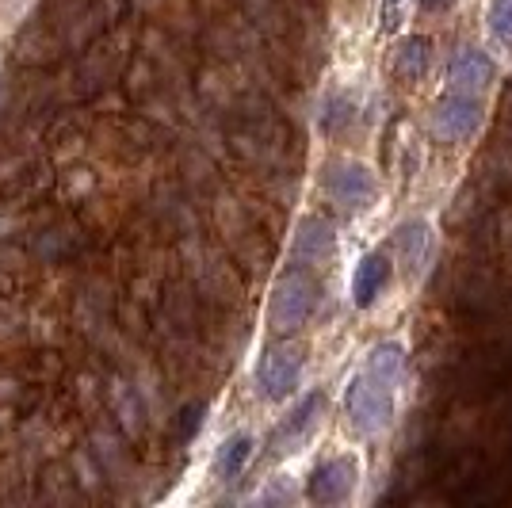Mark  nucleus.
<instances>
[{
	"label": "nucleus",
	"mask_w": 512,
	"mask_h": 508,
	"mask_svg": "<svg viewBox=\"0 0 512 508\" xmlns=\"http://www.w3.org/2000/svg\"><path fill=\"white\" fill-rule=\"evenodd\" d=\"M333 226L325 218H306L299 226V237H295V264L302 268H314V264H325L333 256Z\"/></svg>",
	"instance_id": "1a4fd4ad"
},
{
	"label": "nucleus",
	"mask_w": 512,
	"mask_h": 508,
	"mask_svg": "<svg viewBox=\"0 0 512 508\" xmlns=\"http://www.w3.org/2000/svg\"><path fill=\"white\" fill-rule=\"evenodd\" d=\"M478 127H482V100L470 92H448L432 107V130L444 142H467Z\"/></svg>",
	"instance_id": "20e7f679"
},
{
	"label": "nucleus",
	"mask_w": 512,
	"mask_h": 508,
	"mask_svg": "<svg viewBox=\"0 0 512 508\" xmlns=\"http://www.w3.org/2000/svg\"><path fill=\"white\" fill-rule=\"evenodd\" d=\"M490 31H493V39H497V43L512 46V0H493Z\"/></svg>",
	"instance_id": "dca6fc26"
},
{
	"label": "nucleus",
	"mask_w": 512,
	"mask_h": 508,
	"mask_svg": "<svg viewBox=\"0 0 512 508\" xmlns=\"http://www.w3.org/2000/svg\"><path fill=\"white\" fill-rule=\"evenodd\" d=\"M394 249L402 256V264H406L409 276H421L428 264V256H432V233H428L425 222H402L398 233H394Z\"/></svg>",
	"instance_id": "9d476101"
},
{
	"label": "nucleus",
	"mask_w": 512,
	"mask_h": 508,
	"mask_svg": "<svg viewBox=\"0 0 512 508\" xmlns=\"http://www.w3.org/2000/svg\"><path fill=\"white\" fill-rule=\"evenodd\" d=\"M386 279H390V260H386V253H367L356 264V276H352V302L360 310L371 306L379 298V291L386 287Z\"/></svg>",
	"instance_id": "9b49d317"
},
{
	"label": "nucleus",
	"mask_w": 512,
	"mask_h": 508,
	"mask_svg": "<svg viewBox=\"0 0 512 508\" xmlns=\"http://www.w3.org/2000/svg\"><path fill=\"white\" fill-rule=\"evenodd\" d=\"M325 191L333 203H341L348 211H360L375 199V176L363 165H333L325 172Z\"/></svg>",
	"instance_id": "0eeeda50"
},
{
	"label": "nucleus",
	"mask_w": 512,
	"mask_h": 508,
	"mask_svg": "<svg viewBox=\"0 0 512 508\" xmlns=\"http://www.w3.org/2000/svg\"><path fill=\"white\" fill-rule=\"evenodd\" d=\"M302 379V352L291 348V344H272L264 356H260V367H256V386L268 402H279L287 398Z\"/></svg>",
	"instance_id": "7ed1b4c3"
},
{
	"label": "nucleus",
	"mask_w": 512,
	"mask_h": 508,
	"mask_svg": "<svg viewBox=\"0 0 512 508\" xmlns=\"http://www.w3.org/2000/svg\"><path fill=\"white\" fill-rule=\"evenodd\" d=\"M493 58L486 50H478V46H463V50H455L448 62V92H470V96H478L482 88L493 81Z\"/></svg>",
	"instance_id": "6e6552de"
},
{
	"label": "nucleus",
	"mask_w": 512,
	"mask_h": 508,
	"mask_svg": "<svg viewBox=\"0 0 512 508\" xmlns=\"http://www.w3.org/2000/svg\"><path fill=\"white\" fill-rule=\"evenodd\" d=\"M318 279L310 276V268H302L295 264L287 276L276 283V295H272V310H268V318H272V329L276 333H295L302 329L310 314H314V306H318Z\"/></svg>",
	"instance_id": "f03ea898"
},
{
	"label": "nucleus",
	"mask_w": 512,
	"mask_h": 508,
	"mask_svg": "<svg viewBox=\"0 0 512 508\" xmlns=\"http://www.w3.org/2000/svg\"><path fill=\"white\" fill-rule=\"evenodd\" d=\"M390 390H394V382L375 375L371 367H363L360 375L348 382V390H344V413H348V424L360 436H375V432H383L386 424H390V417H394Z\"/></svg>",
	"instance_id": "f257e3e1"
},
{
	"label": "nucleus",
	"mask_w": 512,
	"mask_h": 508,
	"mask_svg": "<svg viewBox=\"0 0 512 508\" xmlns=\"http://www.w3.org/2000/svg\"><path fill=\"white\" fill-rule=\"evenodd\" d=\"M367 367H371L375 375H383L386 382H398L402 371H406V356H402L398 344H379V348L367 356Z\"/></svg>",
	"instance_id": "4468645a"
},
{
	"label": "nucleus",
	"mask_w": 512,
	"mask_h": 508,
	"mask_svg": "<svg viewBox=\"0 0 512 508\" xmlns=\"http://www.w3.org/2000/svg\"><path fill=\"white\" fill-rule=\"evenodd\" d=\"M417 4H421L425 12H448L455 0H417Z\"/></svg>",
	"instance_id": "f3484780"
},
{
	"label": "nucleus",
	"mask_w": 512,
	"mask_h": 508,
	"mask_svg": "<svg viewBox=\"0 0 512 508\" xmlns=\"http://www.w3.org/2000/svg\"><path fill=\"white\" fill-rule=\"evenodd\" d=\"M428 62H432V46L428 39H406V43L398 46V58H394V73L402 77V81H421L428 73Z\"/></svg>",
	"instance_id": "ddd939ff"
},
{
	"label": "nucleus",
	"mask_w": 512,
	"mask_h": 508,
	"mask_svg": "<svg viewBox=\"0 0 512 508\" xmlns=\"http://www.w3.org/2000/svg\"><path fill=\"white\" fill-rule=\"evenodd\" d=\"M348 123H352V104H348L344 96H333V100L325 104V111H321V130H325V134H341Z\"/></svg>",
	"instance_id": "2eb2a0df"
},
{
	"label": "nucleus",
	"mask_w": 512,
	"mask_h": 508,
	"mask_svg": "<svg viewBox=\"0 0 512 508\" xmlns=\"http://www.w3.org/2000/svg\"><path fill=\"white\" fill-rule=\"evenodd\" d=\"M249 459H253V436L237 432V436H230L226 444L218 447V459H214V478L234 482L237 474L245 470V463H249Z\"/></svg>",
	"instance_id": "f8f14e48"
},
{
	"label": "nucleus",
	"mask_w": 512,
	"mask_h": 508,
	"mask_svg": "<svg viewBox=\"0 0 512 508\" xmlns=\"http://www.w3.org/2000/svg\"><path fill=\"white\" fill-rule=\"evenodd\" d=\"M356 474H360V466L352 455H337V459H325V463L314 466V474H310V501L314 505H341L348 501V493L356 486Z\"/></svg>",
	"instance_id": "39448f33"
},
{
	"label": "nucleus",
	"mask_w": 512,
	"mask_h": 508,
	"mask_svg": "<svg viewBox=\"0 0 512 508\" xmlns=\"http://www.w3.org/2000/svg\"><path fill=\"white\" fill-rule=\"evenodd\" d=\"M321 409H325V398L321 394H306L283 421H279V428L272 432V440H268V455L272 459H279V455H287V451H295V447L318 428L321 421Z\"/></svg>",
	"instance_id": "423d86ee"
}]
</instances>
